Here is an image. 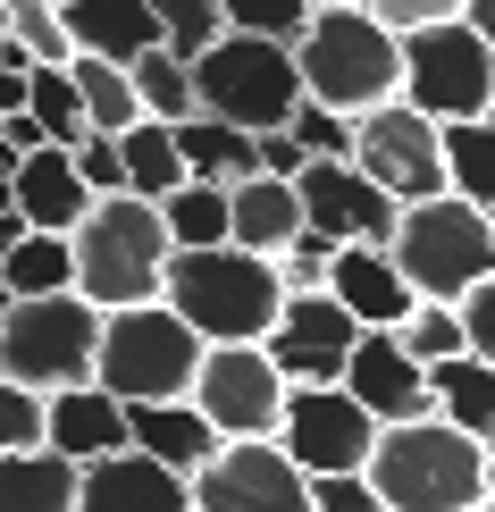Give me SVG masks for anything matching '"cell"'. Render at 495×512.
Instances as JSON below:
<instances>
[{"label": "cell", "mask_w": 495, "mask_h": 512, "mask_svg": "<svg viewBox=\"0 0 495 512\" xmlns=\"http://www.w3.org/2000/svg\"><path fill=\"white\" fill-rule=\"evenodd\" d=\"M42 445L68 462H93V454H118L126 445V403L110 387H93V378H76V387H51L42 395Z\"/></svg>", "instance_id": "20"}, {"label": "cell", "mask_w": 495, "mask_h": 512, "mask_svg": "<svg viewBox=\"0 0 495 512\" xmlns=\"http://www.w3.org/2000/svg\"><path fill=\"white\" fill-rule=\"evenodd\" d=\"M0 286H9V294H68V286H76L68 236H42V227H26V236L0 252Z\"/></svg>", "instance_id": "30"}, {"label": "cell", "mask_w": 495, "mask_h": 512, "mask_svg": "<svg viewBox=\"0 0 495 512\" xmlns=\"http://www.w3.org/2000/svg\"><path fill=\"white\" fill-rule=\"evenodd\" d=\"M479 512H495V504H479Z\"/></svg>", "instance_id": "51"}, {"label": "cell", "mask_w": 495, "mask_h": 512, "mask_svg": "<svg viewBox=\"0 0 495 512\" xmlns=\"http://www.w3.org/2000/svg\"><path fill=\"white\" fill-rule=\"evenodd\" d=\"M0 9H9V34L26 42L34 68H68V59H76L68 26H59V0H0Z\"/></svg>", "instance_id": "33"}, {"label": "cell", "mask_w": 495, "mask_h": 512, "mask_svg": "<svg viewBox=\"0 0 495 512\" xmlns=\"http://www.w3.org/2000/svg\"><path fill=\"white\" fill-rule=\"evenodd\" d=\"M68 160H76V177L93 185V194H126V168H118V135H93V126H84V135L68 143Z\"/></svg>", "instance_id": "39"}, {"label": "cell", "mask_w": 495, "mask_h": 512, "mask_svg": "<svg viewBox=\"0 0 495 512\" xmlns=\"http://www.w3.org/2000/svg\"><path fill=\"white\" fill-rule=\"evenodd\" d=\"M294 202H303V236H319V244H386L395 210H403L353 160H303L294 168Z\"/></svg>", "instance_id": "15"}, {"label": "cell", "mask_w": 495, "mask_h": 512, "mask_svg": "<svg viewBox=\"0 0 495 512\" xmlns=\"http://www.w3.org/2000/svg\"><path fill=\"white\" fill-rule=\"evenodd\" d=\"M395 51H403L395 93L420 118H437V126L445 118H487V93H495V42L487 34H470L462 17H437V26L395 34Z\"/></svg>", "instance_id": "9"}, {"label": "cell", "mask_w": 495, "mask_h": 512, "mask_svg": "<svg viewBox=\"0 0 495 512\" xmlns=\"http://www.w3.org/2000/svg\"><path fill=\"white\" fill-rule=\"evenodd\" d=\"M487 118H495V93H487Z\"/></svg>", "instance_id": "50"}, {"label": "cell", "mask_w": 495, "mask_h": 512, "mask_svg": "<svg viewBox=\"0 0 495 512\" xmlns=\"http://www.w3.org/2000/svg\"><path fill=\"white\" fill-rule=\"evenodd\" d=\"M9 303H17V294H9V286H0V319H9Z\"/></svg>", "instance_id": "49"}, {"label": "cell", "mask_w": 495, "mask_h": 512, "mask_svg": "<svg viewBox=\"0 0 495 512\" xmlns=\"http://www.w3.org/2000/svg\"><path fill=\"white\" fill-rule=\"evenodd\" d=\"M487 504H495V445H487Z\"/></svg>", "instance_id": "47"}, {"label": "cell", "mask_w": 495, "mask_h": 512, "mask_svg": "<svg viewBox=\"0 0 495 512\" xmlns=\"http://www.w3.org/2000/svg\"><path fill=\"white\" fill-rule=\"evenodd\" d=\"M76 252V294L93 311H126V303H160V269H168V227L160 202L143 194H93V210L68 227Z\"/></svg>", "instance_id": "3"}, {"label": "cell", "mask_w": 495, "mask_h": 512, "mask_svg": "<svg viewBox=\"0 0 495 512\" xmlns=\"http://www.w3.org/2000/svg\"><path fill=\"white\" fill-rule=\"evenodd\" d=\"M160 227L168 244H227V185L185 177L177 194H160Z\"/></svg>", "instance_id": "32"}, {"label": "cell", "mask_w": 495, "mask_h": 512, "mask_svg": "<svg viewBox=\"0 0 495 512\" xmlns=\"http://www.w3.org/2000/svg\"><path fill=\"white\" fill-rule=\"evenodd\" d=\"M437 143H445V194L479 202L495 219V118H445Z\"/></svg>", "instance_id": "27"}, {"label": "cell", "mask_w": 495, "mask_h": 512, "mask_svg": "<svg viewBox=\"0 0 495 512\" xmlns=\"http://www.w3.org/2000/svg\"><path fill=\"white\" fill-rule=\"evenodd\" d=\"M328 294L361 319V328H403V311L420 303V294L403 286V269H395L386 244H336L328 252Z\"/></svg>", "instance_id": "19"}, {"label": "cell", "mask_w": 495, "mask_h": 512, "mask_svg": "<svg viewBox=\"0 0 495 512\" xmlns=\"http://www.w3.org/2000/svg\"><path fill=\"white\" fill-rule=\"evenodd\" d=\"M428 395H437V420H454L462 437L495 445V361H479V353L428 361Z\"/></svg>", "instance_id": "24"}, {"label": "cell", "mask_w": 495, "mask_h": 512, "mask_svg": "<svg viewBox=\"0 0 495 512\" xmlns=\"http://www.w3.org/2000/svg\"><path fill=\"white\" fill-rule=\"evenodd\" d=\"M193 512H311V479L277 437H219V454L185 479Z\"/></svg>", "instance_id": "11"}, {"label": "cell", "mask_w": 495, "mask_h": 512, "mask_svg": "<svg viewBox=\"0 0 495 512\" xmlns=\"http://www.w3.org/2000/svg\"><path fill=\"white\" fill-rule=\"evenodd\" d=\"M395 336H403V353H412L420 370H428V361H454L462 353V311L454 303H412Z\"/></svg>", "instance_id": "35"}, {"label": "cell", "mask_w": 495, "mask_h": 512, "mask_svg": "<svg viewBox=\"0 0 495 512\" xmlns=\"http://www.w3.org/2000/svg\"><path fill=\"white\" fill-rule=\"evenodd\" d=\"M0 512H76V462L51 445L0 454Z\"/></svg>", "instance_id": "25"}, {"label": "cell", "mask_w": 495, "mask_h": 512, "mask_svg": "<svg viewBox=\"0 0 495 512\" xmlns=\"http://www.w3.org/2000/svg\"><path fill=\"white\" fill-rule=\"evenodd\" d=\"M76 512H193V496H185V471L118 445V454L76 462Z\"/></svg>", "instance_id": "17"}, {"label": "cell", "mask_w": 495, "mask_h": 512, "mask_svg": "<svg viewBox=\"0 0 495 512\" xmlns=\"http://www.w3.org/2000/svg\"><path fill=\"white\" fill-rule=\"evenodd\" d=\"M177 160H185V177H210V185H244V177H261V160H252V135L244 126H227V118H177Z\"/></svg>", "instance_id": "26"}, {"label": "cell", "mask_w": 495, "mask_h": 512, "mask_svg": "<svg viewBox=\"0 0 495 512\" xmlns=\"http://www.w3.org/2000/svg\"><path fill=\"white\" fill-rule=\"evenodd\" d=\"M386 34H412V26H437V17H462V0H361Z\"/></svg>", "instance_id": "43"}, {"label": "cell", "mask_w": 495, "mask_h": 512, "mask_svg": "<svg viewBox=\"0 0 495 512\" xmlns=\"http://www.w3.org/2000/svg\"><path fill=\"white\" fill-rule=\"evenodd\" d=\"M386 252H395L403 286H412L420 303H462V294L495 269V219L479 202H462V194H428V202L395 210Z\"/></svg>", "instance_id": "4"}, {"label": "cell", "mask_w": 495, "mask_h": 512, "mask_svg": "<svg viewBox=\"0 0 495 512\" xmlns=\"http://www.w3.org/2000/svg\"><path fill=\"white\" fill-rule=\"evenodd\" d=\"M160 303L202 345H261L286 286H277V261H261L244 244H177L160 269Z\"/></svg>", "instance_id": "1"}, {"label": "cell", "mask_w": 495, "mask_h": 512, "mask_svg": "<svg viewBox=\"0 0 495 512\" xmlns=\"http://www.w3.org/2000/svg\"><path fill=\"white\" fill-rule=\"evenodd\" d=\"M353 336H361V319L344 311L328 286H319V294H286V303H277L261 353L277 361V378H286V387H336Z\"/></svg>", "instance_id": "14"}, {"label": "cell", "mask_w": 495, "mask_h": 512, "mask_svg": "<svg viewBox=\"0 0 495 512\" xmlns=\"http://www.w3.org/2000/svg\"><path fill=\"white\" fill-rule=\"evenodd\" d=\"M185 403L210 420L219 437H277V412H286V378L261 345H202L193 361Z\"/></svg>", "instance_id": "12"}, {"label": "cell", "mask_w": 495, "mask_h": 512, "mask_svg": "<svg viewBox=\"0 0 495 512\" xmlns=\"http://www.w3.org/2000/svg\"><path fill=\"white\" fill-rule=\"evenodd\" d=\"M219 26L227 34H269V42H294L311 26V0H219Z\"/></svg>", "instance_id": "37"}, {"label": "cell", "mask_w": 495, "mask_h": 512, "mask_svg": "<svg viewBox=\"0 0 495 512\" xmlns=\"http://www.w3.org/2000/svg\"><path fill=\"white\" fill-rule=\"evenodd\" d=\"M126 76H135V101H143V118H160V126H177L193 118V68L168 42H152V51H135L126 59Z\"/></svg>", "instance_id": "31"}, {"label": "cell", "mask_w": 495, "mask_h": 512, "mask_svg": "<svg viewBox=\"0 0 495 512\" xmlns=\"http://www.w3.org/2000/svg\"><path fill=\"white\" fill-rule=\"evenodd\" d=\"M93 345H101V311L84 294H17L9 319H0V378L51 395V387H76L93 378Z\"/></svg>", "instance_id": "8"}, {"label": "cell", "mask_w": 495, "mask_h": 512, "mask_svg": "<svg viewBox=\"0 0 495 512\" xmlns=\"http://www.w3.org/2000/svg\"><path fill=\"white\" fill-rule=\"evenodd\" d=\"M311 512H386V504L361 471H328V479H311Z\"/></svg>", "instance_id": "42"}, {"label": "cell", "mask_w": 495, "mask_h": 512, "mask_svg": "<svg viewBox=\"0 0 495 512\" xmlns=\"http://www.w3.org/2000/svg\"><path fill=\"white\" fill-rule=\"evenodd\" d=\"M17 445H42V395L0 378V454H17Z\"/></svg>", "instance_id": "40"}, {"label": "cell", "mask_w": 495, "mask_h": 512, "mask_svg": "<svg viewBox=\"0 0 495 512\" xmlns=\"http://www.w3.org/2000/svg\"><path fill=\"white\" fill-rule=\"evenodd\" d=\"M152 26H160V42L177 59H193V51H210L227 26H219V0H152Z\"/></svg>", "instance_id": "36"}, {"label": "cell", "mask_w": 495, "mask_h": 512, "mask_svg": "<svg viewBox=\"0 0 495 512\" xmlns=\"http://www.w3.org/2000/svg\"><path fill=\"white\" fill-rule=\"evenodd\" d=\"M462 26H470V34H487V42H495V0H462Z\"/></svg>", "instance_id": "45"}, {"label": "cell", "mask_w": 495, "mask_h": 512, "mask_svg": "<svg viewBox=\"0 0 495 512\" xmlns=\"http://www.w3.org/2000/svg\"><path fill=\"white\" fill-rule=\"evenodd\" d=\"M361 168L370 185H386L395 202H428L445 194V143H437V118H420L403 93L370 101V110H353V152H344Z\"/></svg>", "instance_id": "10"}, {"label": "cell", "mask_w": 495, "mask_h": 512, "mask_svg": "<svg viewBox=\"0 0 495 512\" xmlns=\"http://www.w3.org/2000/svg\"><path fill=\"white\" fill-rule=\"evenodd\" d=\"M336 387L353 395L361 412L378 420V429H395V420H428V412H437V395H428V370L403 353V336H395V328H361V336H353V353H344V378H336Z\"/></svg>", "instance_id": "16"}, {"label": "cell", "mask_w": 495, "mask_h": 512, "mask_svg": "<svg viewBox=\"0 0 495 512\" xmlns=\"http://www.w3.org/2000/svg\"><path fill=\"white\" fill-rule=\"evenodd\" d=\"M185 68H193V110L244 126V135L286 126V110L303 101L294 51H286V42H269V34H219L210 51H193Z\"/></svg>", "instance_id": "7"}, {"label": "cell", "mask_w": 495, "mask_h": 512, "mask_svg": "<svg viewBox=\"0 0 495 512\" xmlns=\"http://www.w3.org/2000/svg\"><path fill=\"white\" fill-rule=\"evenodd\" d=\"M202 336L185 328L168 303H126L101 311V345H93V387H110L118 403H168L193 387Z\"/></svg>", "instance_id": "6"}, {"label": "cell", "mask_w": 495, "mask_h": 512, "mask_svg": "<svg viewBox=\"0 0 495 512\" xmlns=\"http://www.w3.org/2000/svg\"><path fill=\"white\" fill-rule=\"evenodd\" d=\"M454 311H462V353H479V361H495V269H487L479 286L462 294Z\"/></svg>", "instance_id": "41"}, {"label": "cell", "mask_w": 495, "mask_h": 512, "mask_svg": "<svg viewBox=\"0 0 495 512\" xmlns=\"http://www.w3.org/2000/svg\"><path fill=\"white\" fill-rule=\"evenodd\" d=\"M9 202H17V219H26V227L68 236L84 210H93V185L76 177L68 143H34V152H17V168H9Z\"/></svg>", "instance_id": "18"}, {"label": "cell", "mask_w": 495, "mask_h": 512, "mask_svg": "<svg viewBox=\"0 0 495 512\" xmlns=\"http://www.w3.org/2000/svg\"><path fill=\"white\" fill-rule=\"evenodd\" d=\"M311 9H361V0H311Z\"/></svg>", "instance_id": "48"}, {"label": "cell", "mask_w": 495, "mask_h": 512, "mask_svg": "<svg viewBox=\"0 0 495 512\" xmlns=\"http://www.w3.org/2000/svg\"><path fill=\"white\" fill-rule=\"evenodd\" d=\"M277 445L303 479H328V471H361L378 445V420L361 412L344 387H286V412H277Z\"/></svg>", "instance_id": "13"}, {"label": "cell", "mask_w": 495, "mask_h": 512, "mask_svg": "<svg viewBox=\"0 0 495 512\" xmlns=\"http://www.w3.org/2000/svg\"><path fill=\"white\" fill-rule=\"evenodd\" d=\"M126 445L193 479V471H202L210 454H219V429H210V420L193 412L185 395H168V403H126Z\"/></svg>", "instance_id": "21"}, {"label": "cell", "mask_w": 495, "mask_h": 512, "mask_svg": "<svg viewBox=\"0 0 495 512\" xmlns=\"http://www.w3.org/2000/svg\"><path fill=\"white\" fill-rule=\"evenodd\" d=\"M118 168H126V194H143V202L177 194V185H185V160H177V126H160V118H135V126L118 135Z\"/></svg>", "instance_id": "29"}, {"label": "cell", "mask_w": 495, "mask_h": 512, "mask_svg": "<svg viewBox=\"0 0 495 512\" xmlns=\"http://www.w3.org/2000/svg\"><path fill=\"white\" fill-rule=\"evenodd\" d=\"M252 160H261V177H294V168H303L311 152L286 135V126H261V135H252Z\"/></svg>", "instance_id": "44"}, {"label": "cell", "mask_w": 495, "mask_h": 512, "mask_svg": "<svg viewBox=\"0 0 495 512\" xmlns=\"http://www.w3.org/2000/svg\"><path fill=\"white\" fill-rule=\"evenodd\" d=\"M17 236H26V219H17V210H0V252H9Z\"/></svg>", "instance_id": "46"}, {"label": "cell", "mask_w": 495, "mask_h": 512, "mask_svg": "<svg viewBox=\"0 0 495 512\" xmlns=\"http://www.w3.org/2000/svg\"><path fill=\"white\" fill-rule=\"evenodd\" d=\"M59 26H68L76 51H93V59H135V51H152L160 26H152V0H59Z\"/></svg>", "instance_id": "23"}, {"label": "cell", "mask_w": 495, "mask_h": 512, "mask_svg": "<svg viewBox=\"0 0 495 512\" xmlns=\"http://www.w3.org/2000/svg\"><path fill=\"white\" fill-rule=\"evenodd\" d=\"M294 51V76H303V93L311 101H328V110H370V101L395 93V76H403V51H395V34L378 26L370 9H311V26L286 42Z\"/></svg>", "instance_id": "5"}, {"label": "cell", "mask_w": 495, "mask_h": 512, "mask_svg": "<svg viewBox=\"0 0 495 512\" xmlns=\"http://www.w3.org/2000/svg\"><path fill=\"white\" fill-rule=\"evenodd\" d=\"M286 135L303 143L311 160H344V152H353V118H344V110H328V101H311V93L286 110Z\"/></svg>", "instance_id": "38"}, {"label": "cell", "mask_w": 495, "mask_h": 512, "mask_svg": "<svg viewBox=\"0 0 495 512\" xmlns=\"http://www.w3.org/2000/svg\"><path fill=\"white\" fill-rule=\"evenodd\" d=\"M26 110L42 118V135H51V143H76L84 135V110H76L68 68H26Z\"/></svg>", "instance_id": "34"}, {"label": "cell", "mask_w": 495, "mask_h": 512, "mask_svg": "<svg viewBox=\"0 0 495 512\" xmlns=\"http://www.w3.org/2000/svg\"><path fill=\"white\" fill-rule=\"evenodd\" d=\"M68 84H76V110L93 135H126V126L143 118V101H135V76L118 68V59H93V51H76L68 59Z\"/></svg>", "instance_id": "28"}, {"label": "cell", "mask_w": 495, "mask_h": 512, "mask_svg": "<svg viewBox=\"0 0 495 512\" xmlns=\"http://www.w3.org/2000/svg\"><path fill=\"white\" fill-rule=\"evenodd\" d=\"M294 236H303L294 177H244V185H227V244H244V252H261V261H277Z\"/></svg>", "instance_id": "22"}, {"label": "cell", "mask_w": 495, "mask_h": 512, "mask_svg": "<svg viewBox=\"0 0 495 512\" xmlns=\"http://www.w3.org/2000/svg\"><path fill=\"white\" fill-rule=\"evenodd\" d=\"M361 479L378 487L386 512H479L487 504V445L462 437L454 420H395L378 429Z\"/></svg>", "instance_id": "2"}]
</instances>
